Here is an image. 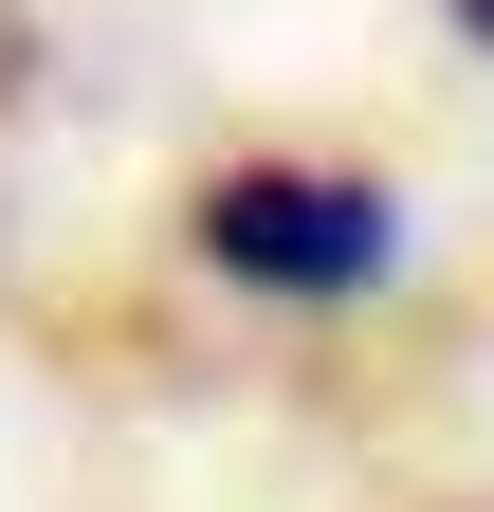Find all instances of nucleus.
I'll return each instance as SVG.
<instances>
[{"instance_id": "nucleus-1", "label": "nucleus", "mask_w": 494, "mask_h": 512, "mask_svg": "<svg viewBox=\"0 0 494 512\" xmlns=\"http://www.w3.org/2000/svg\"><path fill=\"white\" fill-rule=\"evenodd\" d=\"M183 238H202V275L275 293V311H366V293L403 275V183H385V165L257 147V165H220L202 202H183Z\"/></svg>"}, {"instance_id": "nucleus-2", "label": "nucleus", "mask_w": 494, "mask_h": 512, "mask_svg": "<svg viewBox=\"0 0 494 512\" xmlns=\"http://www.w3.org/2000/svg\"><path fill=\"white\" fill-rule=\"evenodd\" d=\"M440 19H458V37H476V55H494V0H440Z\"/></svg>"}]
</instances>
